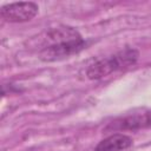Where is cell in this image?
<instances>
[{"label": "cell", "mask_w": 151, "mask_h": 151, "mask_svg": "<svg viewBox=\"0 0 151 151\" xmlns=\"http://www.w3.org/2000/svg\"><path fill=\"white\" fill-rule=\"evenodd\" d=\"M42 45L38 53L40 60L51 63L68 58L86 47L81 34L71 26L50 28L42 37Z\"/></svg>", "instance_id": "6da1fadb"}, {"label": "cell", "mask_w": 151, "mask_h": 151, "mask_svg": "<svg viewBox=\"0 0 151 151\" xmlns=\"http://www.w3.org/2000/svg\"><path fill=\"white\" fill-rule=\"evenodd\" d=\"M139 59V52L133 47H125L117 53L98 59L86 68V77L91 80H98L110 76L113 72L122 71L133 66Z\"/></svg>", "instance_id": "7a4b0ae2"}, {"label": "cell", "mask_w": 151, "mask_h": 151, "mask_svg": "<svg viewBox=\"0 0 151 151\" xmlns=\"http://www.w3.org/2000/svg\"><path fill=\"white\" fill-rule=\"evenodd\" d=\"M39 7L35 2H12L5 5L0 9L1 18L7 22H26L38 14Z\"/></svg>", "instance_id": "3957f363"}, {"label": "cell", "mask_w": 151, "mask_h": 151, "mask_svg": "<svg viewBox=\"0 0 151 151\" xmlns=\"http://www.w3.org/2000/svg\"><path fill=\"white\" fill-rule=\"evenodd\" d=\"M139 129H151V111L117 118L105 127V131L116 132Z\"/></svg>", "instance_id": "277c9868"}, {"label": "cell", "mask_w": 151, "mask_h": 151, "mask_svg": "<svg viewBox=\"0 0 151 151\" xmlns=\"http://www.w3.org/2000/svg\"><path fill=\"white\" fill-rule=\"evenodd\" d=\"M133 144L130 136L124 133H113L100 140L93 151H124Z\"/></svg>", "instance_id": "5b68a950"}]
</instances>
